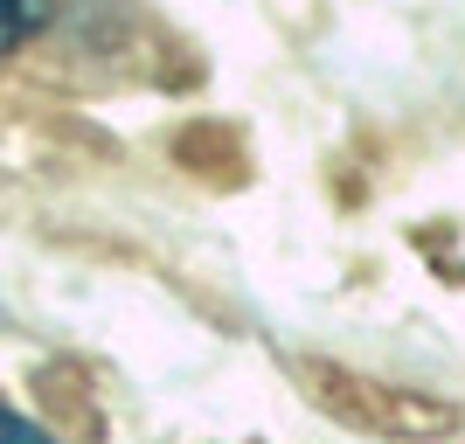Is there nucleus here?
<instances>
[{"label": "nucleus", "instance_id": "obj_2", "mask_svg": "<svg viewBox=\"0 0 465 444\" xmlns=\"http://www.w3.org/2000/svg\"><path fill=\"white\" fill-rule=\"evenodd\" d=\"M0 444H56L42 424H28V417H15V409H0Z\"/></svg>", "mask_w": 465, "mask_h": 444}, {"label": "nucleus", "instance_id": "obj_1", "mask_svg": "<svg viewBox=\"0 0 465 444\" xmlns=\"http://www.w3.org/2000/svg\"><path fill=\"white\" fill-rule=\"evenodd\" d=\"M56 21V0H0V56H15Z\"/></svg>", "mask_w": 465, "mask_h": 444}]
</instances>
